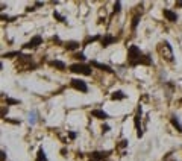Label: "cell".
<instances>
[{"instance_id": "17", "label": "cell", "mask_w": 182, "mask_h": 161, "mask_svg": "<svg viewBox=\"0 0 182 161\" xmlns=\"http://www.w3.org/2000/svg\"><path fill=\"white\" fill-rule=\"evenodd\" d=\"M35 117H36V113L29 114V122H31V123H35Z\"/></svg>"}, {"instance_id": "18", "label": "cell", "mask_w": 182, "mask_h": 161, "mask_svg": "<svg viewBox=\"0 0 182 161\" xmlns=\"http://www.w3.org/2000/svg\"><path fill=\"white\" fill-rule=\"evenodd\" d=\"M75 58H77V59H80V61H84V59H85V55H84V53H76Z\"/></svg>"}, {"instance_id": "6", "label": "cell", "mask_w": 182, "mask_h": 161, "mask_svg": "<svg viewBox=\"0 0 182 161\" xmlns=\"http://www.w3.org/2000/svg\"><path fill=\"white\" fill-rule=\"evenodd\" d=\"M91 115H93V117H97V119H108V114L105 113V111H100V110H94L93 113H91Z\"/></svg>"}, {"instance_id": "3", "label": "cell", "mask_w": 182, "mask_h": 161, "mask_svg": "<svg viewBox=\"0 0 182 161\" xmlns=\"http://www.w3.org/2000/svg\"><path fill=\"white\" fill-rule=\"evenodd\" d=\"M41 41H43L41 37H40V35H36V37H33L27 44H24V49H33V47H36V46H40Z\"/></svg>"}, {"instance_id": "12", "label": "cell", "mask_w": 182, "mask_h": 161, "mask_svg": "<svg viewBox=\"0 0 182 161\" xmlns=\"http://www.w3.org/2000/svg\"><path fill=\"white\" fill-rule=\"evenodd\" d=\"M111 97H112V100H122V99H124V94H123V91H115Z\"/></svg>"}, {"instance_id": "16", "label": "cell", "mask_w": 182, "mask_h": 161, "mask_svg": "<svg viewBox=\"0 0 182 161\" xmlns=\"http://www.w3.org/2000/svg\"><path fill=\"white\" fill-rule=\"evenodd\" d=\"M53 17H55V19H58L59 21H65V20H64V17H62V15H59L58 12H53Z\"/></svg>"}, {"instance_id": "2", "label": "cell", "mask_w": 182, "mask_h": 161, "mask_svg": "<svg viewBox=\"0 0 182 161\" xmlns=\"http://www.w3.org/2000/svg\"><path fill=\"white\" fill-rule=\"evenodd\" d=\"M71 85H73V88H76V90H79L82 93H87V90H88L87 84L84 82V80H80V79H73L71 80Z\"/></svg>"}, {"instance_id": "1", "label": "cell", "mask_w": 182, "mask_h": 161, "mask_svg": "<svg viewBox=\"0 0 182 161\" xmlns=\"http://www.w3.org/2000/svg\"><path fill=\"white\" fill-rule=\"evenodd\" d=\"M70 70L73 73H80V75H91V66H85V64H73L70 66Z\"/></svg>"}, {"instance_id": "20", "label": "cell", "mask_w": 182, "mask_h": 161, "mask_svg": "<svg viewBox=\"0 0 182 161\" xmlns=\"http://www.w3.org/2000/svg\"><path fill=\"white\" fill-rule=\"evenodd\" d=\"M102 131H103V132H108V131H109V126H108V125H105V126L102 128Z\"/></svg>"}, {"instance_id": "22", "label": "cell", "mask_w": 182, "mask_h": 161, "mask_svg": "<svg viewBox=\"0 0 182 161\" xmlns=\"http://www.w3.org/2000/svg\"><path fill=\"white\" fill-rule=\"evenodd\" d=\"M176 5H178V6H182V2H176Z\"/></svg>"}, {"instance_id": "8", "label": "cell", "mask_w": 182, "mask_h": 161, "mask_svg": "<svg viewBox=\"0 0 182 161\" xmlns=\"http://www.w3.org/2000/svg\"><path fill=\"white\" fill-rule=\"evenodd\" d=\"M114 41H115V38H114V37H111V35H106V37L102 40V46H103V47H108L109 44L114 43Z\"/></svg>"}, {"instance_id": "13", "label": "cell", "mask_w": 182, "mask_h": 161, "mask_svg": "<svg viewBox=\"0 0 182 161\" xmlns=\"http://www.w3.org/2000/svg\"><path fill=\"white\" fill-rule=\"evenodd\" d=\"M106 154H103V152H93L91 154V158H94V160H102Z\"/></svg>"}, {"instance_id": "11", "label": "cell", "mask_w": 182, "mask_h": 161, "mask_svg": "<svg viewBox=\"0 0 182 161\" xmlns=\"http://www.w3.org/2000/svg\"><path fill=\"white\" fill-rule=\"evenodd\" d=\"M171 123H173V126H175V128H176V129H178L179 132H182V125L179 123V120H178V119L175 117V115H173V117H171Z\"/></svg>"}, {"instance_id": "7", "label": "cell", "mask_w": 182, "mask_h": 161, "mask_svg": "<svg viewBox=\"0 0 182 161\" xmlns=\"http://www.w3.org/2000/svg\"><path fill=\"white\" fill-rule=\"evenodd\" d=\"M90 66L97 67V68H100V70H105V71H112V70L109 68L108 66H105V64H100V62H97V61H91V64H90Z\"/></svg>"}, {"instance_id": "19", "label": "cell", "mask_w": 182, "mask_h": 161, "mask_svg": "<svg viewBox=\"0 0 182 161\" xmlns=\"http://www.w3.org/2000/svg\"><path fill=\"white\" fill-rule=\"evenodd\" d=\"M120 6H122V3H120V2H117V3L114 5V11L118 12V11H120Z\"/></svg>"}, {"instance_id": "4", "label": "cell", "mask_w": 182, "mask_h": 161, "mask_svg": "<svg viewBox=\"0 0 182 161\" xmlns=\"http://www.w3.org/2000/svg\"><path fill=\"white\" fill-rule=\"evenodd\" d=\"M136 58L140 59V49L136 46H131L129 47V59H132V62H134V59H136Z\"/></svg>"}, {"instance_id": "15", "label": "cell", "mask_w": 182, "mask_h": 161, "mask_svg": "<svg viewBox=\"0 0 182 161\" xmlns=\"http://www.w3.org/2000/svg\"><path fill=\"white\" fill-rule=\"evenodd\" d=\"M138 20H140V17H134L132 19V31H135L136 24H138Z\"/></svg>"}, {"instance_id": "10", "label": "cell", "mask_w": 182, "mask_h": 161, "mask_svg": "<svg viewBox=\"0 0 182 161\" xmlns=\"http://www.w3.org/2000/svg\"><path fill=\"white\" fill-rule=\"evenodd\" d=\"M65 47H67L68 50L79 49V43H77V41H70V43H67V44H65Z\"/></svg>"}, {"instance_id": "21", "label": "cell", "mask_w": 182, "mask_h": 161, "mask_svg": "<svg viewBox=\"0 0 182 161\" xmlns=\"http://www.w3.org/2000/svg\"><path fill=\"white\" fill-rule=\"evenodd\" d=\"M68 137H70V138H76V134H75V132H70Z\"/></svg>"}, {"instance_id": "9", "label": "cell", "mask_w": 182, "mask_h": 161, "mask_svg": "<svg viewBox=\"0 0 182 161\" xmlns=\"http://www.w3.org/2000/svg\"><path fill=\"white\" fill-rule=\"evenodd\" d=\"M50 66H52V67H56V68H59V70L65 68V64H64L62 61H50Z\"/></svg>"}, {"instance_id": "5", "label": "cell", "mask_w": 182, "mask_h": 161, "mask_svg": "<svg viewBox=\"0 0 182 161\" xmlns=\"http://www.w3.org/2000/svg\"><path fill=\"white\" fill-rule=\"evenodd\" d=\"M162 12H164V17H166L168 21H176V20H178V15L173 12V11H170V9H164Z\"/></svg>"}, {"instance_id": "14", "label": "cell", "mask_w": 182, "mask_h": 161, "mask_svg": "<svg viewBox=\"0 0 182 161\" xmlns=\"http://www.w3.org/2000/svg\"><path fill=\"white\" fill-rule=\"evenodd\" d=\"M6 103H9V105H18V103H20V100H15V99H11V97H6Z\"/></svg>"}]
</instances>
